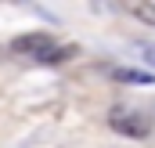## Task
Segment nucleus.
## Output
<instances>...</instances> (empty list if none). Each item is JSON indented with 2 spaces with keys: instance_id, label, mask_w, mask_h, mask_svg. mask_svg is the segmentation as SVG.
Instances as JSON below:
<instances>
[{
  "instance_id": "1",
  "label": "nucleus",
  "mask_w": 155,
  "mask_h": 148,
  "mask_svg": "<svg viewBox=\"0 0 155 148\" xmlns=\"http://www.w3.org/2000/svg\"><path fill=\"white\" fill-rule=\"evenodd\" d=\"M108 126L123 134V137H148L152 134V119L144 112H112L108 116Z\"/></svg>"
},
{
  "instance_id": "3",
  "label": "nucleus",
  "mask_w": 155,
  "mask_h": 148,
  "mask_svg": "<svg viewBox=\"0 0 155 148\" xmlns=\"http://www.w3.org/2000/svg\"><path fill=\"white\" fill-rule=\"evenodd\" d=\"M112 79H119V83H155V76L144 72V69H112Z\"/></svg>"
},
{
  "instance_id": "4",
  "label": "nucleus",
  "mask_w": 155,
  "mask_h": 148,
  "mask_svg": "<svg viewBox=\"0 0 155 148\" xmlns=\"http://www.w3.org/2000/svg\"><path fill=\"white\" fill-rule=\"evenodd\" d=\"M126 7H130V15L141 18L144 25H155V4H152V0H130Z\"/></svg>"
},
{
  "instance_id": "6",
  "label": "nucleus",
  "mask_w": 155,
  "mask_h": 148,
  "mask_svg": "<svg viewBox=\"0 0 155 148\" xmlns=\"http://www.w3.org/2000/svg\"><path fill=\"white\" fill-rule=\"evenodd\" d=\"M152 62H155V47H152Z\"/></svg>"
},
{
  "instance_id": "2",
  "label": "nucleus",
  "mask_w": 155,
  "mask_h": 148,
  "mask_svg": "<svg viewBox=\"0 0 155 148\" xmlns=\"http://www.w3.org/2000/svg\"><path fill=\"white\" fill-rule=\"evenodd\" d=\"M11 51L40 62L43 54L54 51V36H51V33H25V36H15V40H11Z\"/></svg>"
},
{
  "instance_id": "5",
  "label": "nucleus",
  "mask_w": 155,
  "mask_h": 148,
  "mask_svg": "<svg viewBox=\"0 0 155 148\" xmlns=\"http://www.w3.org/2000/svg\"><path fill=\"white\" fill-rule=\"evenodd\" d=\"M72 54H76V47H54V51H51V54H43L40 62H43V65H61V62H69Z\"/></svg>"
}]
</instances>
